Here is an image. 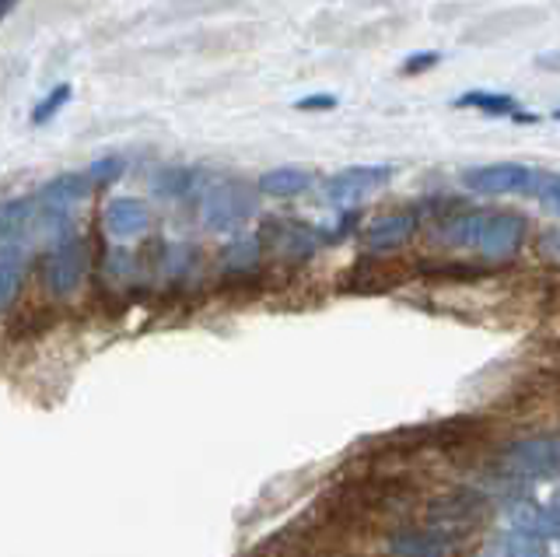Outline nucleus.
<instances>
[{
	"label": "nucleus",
	"mask_w": 560,
	"mask_h": 557,
	"mask_svg": "<svg viewBox=\"0 0 560 557\" xmlns=\"http://www.w3.org/2000/svg\"><path fill=\"white\" fill-rule=\"evenodd\" d=\"M539 253L550 259V264H560V229L547 232L539 239Z\"/></svg>",
	"instance_id": "nucleus-24"
},
{
	"label": "nucleus",
	"mask_w": 560,
	"mask_h": 557,
	"mask_svg": "<svg viewBox=\"0 0 560 557\" xmlns=\"http://www.w3.org/2000/svg\"><path fill=\"white\" fill-rule=\"evenodd\" d=\"M463 183L472 194L483 197H508V194H529L533 186V169H525L518 162H494L483 169H469Z\"/></svg>",
	"instance_id": "nucleus-4"
},
{
	"label": "nucleus",
	"mask_w": 560,
	"mask_h": 557,
	"mask_svg": "<svg viewBox=\"0 0 560 557\" xmlns=\"http://www.w3.org/2000/svg\"><path fill=\"white\" fill-rule=\"evenodd\" d=\"M84 246L78 239H67L63 246H57L43 264V285L57 294V299H63V294H74L81 277H84Z\"/></svg>",
	"instance_id": "nucleus-5"
},
{
	"label": "nucleus",
	"mask_w": 560,
	"mask_h": 557,
	"mask_svg": "<svg viewBox=\"0 0 560 557\" xmlns=\"http://www.w3.org/2000/svg\"><path fill=\"white\" fill-rule=\"evenodd\" d=\"M119 172H122V159H98L88 169V176H92V183H113L119 179Z\"/></svg>",
	"instance_id": "nucleus-21"
},
{
	"label": "nucleus",
	"mask_w": 560,
	"mask_h": 557,
	"mask_svg": "<svg viewBox=\"0 0 560 557\" xmlns=\"http://www.w3.org/2000/svg\"><path fill=\"white\" fill-rule=\"evenodd\" d=\"M18 4H22V0H0V22H4Z\"/></svg>",
	"instance_id": "nucleus-26"
},
{
	"label": "nucleus",
	"mask_w": 560,
	"mask_h": 557,
	"mask_svg": "<svg viewBox=\"0 0 560 557\" xmlns=\"http://www.w3.org/2000/svg\"><path fill=\"white\" fill-rule=\"evenodd\" d=\"M298 109L302 113H326V109H337V98L332 95H305V98H298Z\"/></svg>",
	"instance_id": "nucleus-23"
},
{
	"label": "nucleus",
	"mask_w": 560,
	"mask_h": 557,
	"mask_svg": "<svg viewBox=\"0 0 560 557\" xmlns=\"http://www.w3.org/2000/svg\"><path fill=\"white\" fill-rule=\"evenodd\" d=\"M22 259L18 253H0V312H8L18 299V291H22Z\"/></svg>",
	"instance_id": "nucleus-16"
},
{
	"label": "nucleus",
	"mask_w": 560,
	"mask_h": 557,
	"mask_svg": "<svg viewBox=\"0 0 560 557\" xmlns=\"http://www.w3.org/2000/svg\"><path fill=\"white\" fill-rule=\"evenodd\" d=\"M148 224H151V211L144 200L119 197V200H109V207H105V229H109L116 239L140 235Z\"/></svg>",
	"instance_id": "nucleus-8"
},
{
	"label": "nucleus",
	"mask_w": 560,
	"mask_h": 557,
	"mask_svg": "<svg viewBox=\"0 0 560 557\" xmlns=\"http://www.w3.org/2000/svg\"><path fill=\"white\" fill-rule=\"evenodd\" d=\"M200 218H203L207 229H214V232L238 229L242 221L253 218V200H249V194H245L238 183H221V186H214L203 197Z\"/></svg>",
	"instance_id": "nucleus-2"
},
{
	"label": "nucleus",
	"mask_w": 560,
	"mask_h": 557,
	"mask_svg": "<svg viewBox=\"0 0 560 557\" xmlns=\"http://www.w3.org/2000/svg\"><path fill=\"white\" fill-rule=\"evenodd\" d=\"M70 95H74V84H67V81H63V84H57V89H52V92L39 102V106L32 109V124H35V127H46L49 119L67 106Z\"/></svg>",
	"instance_id": "nucleus-18"
},
{
	"label": "nucleus",
	"mask_w": 560,
	"mask_h": 557,
	"mask_svg": "<svg viewBox=\"0 0 560 557\" xmlns=\"http://www.w3.org/2000/svg\"><path fill=\"white\" fill-rule=\"evenodd\" d=\"M525 239V221L518 214H501V211H487L483 224H480V235L472 242V250L483 253V256H512Z\"/></svg>",
	"instance_id": "nucleus-6"
},
{
	"label": "nucleus",
	"mask_w": 560,
	"mask_h": 557,
	"mask_svg": "<svg viewBox=\"0 0 560 557\" xmlns=\"http://www.w3.org/2000/svg\"><path fill=\"white\" fill-rule=\"evenodd\" d=\"M445 536L448 533H442V530H402L389 539V550L402 554V557H438V554L452 550Z\"/></svg>",
	"instance_id": "nucleus-9"
},
{
	"label": "nucleus",
	"mask_w": 560,
	"mask_h": 557,
	"mask_svg": "<svg viewBox=\"0 0 560 557\" xmlns=\"http://www.w3.org/2000/svg\"><path fill=\"white\" fill-rule=\"evenodd\" d=\"M536 67H542V71H560V54H542V57H536Z\"/></svg>",
	"instance_id": "nucleus-25"
},
{
	"label": "nucleus",
	"mask_w": 560,
	"mask_h": 557,
	"mask_svg": "<svg viewBox=\"0 0 560 557\" xmlns=\"http://www.w3.org/2000/svg\"><path fill=\"white\" fill-rule=\"evenodd\" d=\"M487 554H504V557H539L547 554L542 547V536H533L525 530H508V533H498L494 539L487 544Z\"/></svg>",
	"instance_id": "nucleus-13"
},
{
	"label": "nucleus",
	"mask_w": 560,
	"mask_h": 557,
	"mask_svg": "<svg viewBox=\"0 0 560 557\" xmlns=\"http://www.w3.org/2000/svg\"><path fill=\"white\" fill-rule=\"evenodd\" d=\"M256 186H259V194H267V197L291 200L298 194H305L312 186V176L302 169H273V172H262Z\"/></svg>",
	"instance_id": "nucleus-12"
},
{
	"label": "nucleus",
	"mask_w": 560,
	"mask_h": 557,
	"mask_svg": "<svg viewBox=\"0 0 560 557\" xmlns=\"http://www.w3.org/2000/svg\"><path fill=\"white\" fill-rule=\"evenodd\" d=\"M32 214H35V200L0 204V242H18L22 235H28Z\"/></svg>",
	"instance_id": "nucleus-14"
},
{
	"label": "nucleus",
	"mask_w": 560,
	"mask_h": 557,
	"mask_svg": "<svg viewBox=\"0 0 560 557\" xmlns=\"http://www.w3.org/2000/svg\"><path fill=\"white\" fill-rule=\"evenodd\" d=\"M438 60H442V57H438L434 49H431V54H413V57H407V63H402L399 71L407 78H413V74H424V71H431V67H438Z\"/></svg>",
	"instance_id": "nucleus-22"
},
{
	"label": "nucleus",
	"mask_w": 560,
	"mask_h": 557,
	"mask_svg": "<svg viewBox=\"0 0 560 557\" xmlns=\"http://www.w3.org/2000/svg\"><path fill=\"white\" fill-rule=\"evenodd\" d=\"M417 232V214L410 211H396V214H382L375 218L372 224H368V232H364V246L368 250H399V246H407V242L413 239Z\"/></svg>",
	"instance_id": "nucleus-7"
},
{
	"label": "nucleus",
	"mask_w": 560,
	"mask_h": 557,
	"mask_svg": "<svg viewBox=\"0 0 560 557\" xmlns=\"http://www.w3.org/2000/svg\"><path fill=\"white\" fill-rule=\"evenodd\" d=\"M92 176L88 172H63V176L57 179H49L43 189H39V200L46 207H70V204H78L84 200L88 194H92Z\"/></svg>",
	"instance_id": "nucleus-10"
},
{
	"label": "nucleus",
	"mask_w": 560,
	"mask_h": 557,
	"mask_svg": "<svg viewBox=\"0 0 560 557\" xmlns=\"http://www.w3.org/2000/svg\"><path fill=\"white\" fill-rule=\"evenodd\" d=\"M553 504H557V509H560V491H557V495H553Z\"/></svg>",
	"instance_id": "nucleus-27"
},
{
	"label": "nucleus",
	"mask_w": 560,
	"mask_h": 557,
	"mask_svg": "<svg viewBox=\"0 0 560 557\" xmlns=\"http://www.w3.org/2000/svg\"><path fill=\"white\" fill-rule=\"evenodd\" d=\"M529 194L536 200H542V207H547V211H553L560 218V176H557V172H533Z\"/></svg>",
	"instance_id": "nucleus-17"
},
{
	"label": "nucleus",
	"mask_w": 560,
	"mask_h": 557,
	"mask_svg": "<svg viewBox=\"0 0 560 557\" xmlns=\"http://www.w3.org/2000/svg\"><path fill=\"white\" fill-rule=\"evenodd\" d=\"M393 179V169L389 165H368V169H343L337 176H329L323 194L329 204L337 207H354L364 197H372L375 189H382L385 183Z\"/></svg>",
	"instance_id": "nucleus-3"
},
{
	"label": "nucleus",
	"mask_w": 560,
	"mask_h": 557,
	"mask_svg": "<svg viewBox=\"0 0 560 557\" xmlns=\"http://www.w3.org/2000/svg\"><path fill=\"white\" fill-rule=\"evenodd\" d=\"M192 183H197V176H192L189 169H168V172L158 176L154 189H158V194H165V197H183L192 189Z\"/></svg>",
	"instance_id": "nucleus-19"
},
{
	"label": "nucleus",
	"mask_w": 560,
	"mask_h": 557,
	"mask_svg": "<svg viewBox=\"0 0 560 557\" xmlns=\"http://www.w3.org/2000/svg\"><path fill=\"white\" fill-rule=\"evenodd\" d=\"M553 119H560V109H557V113H553Z\"/></svg>",
	"instance_id": "nucleus-28"
},
{
	"label": "nucleus",
	"mask_w": 560,
	"mask_h": 557,
	"mask_svg": "<svg viewBox=\"0 0 560 557\" xmlns=\"http://www.w3.org/2000/svg\"><path fill=\"white\" fill-rule=\"evenodd\" d=\"M224 256H228V259H224L228 267H232V270H242V267H253V264H256L259 246H256V242H238V246H232Z\"/></svg>",
	"instance_id": "nucleus-20"
},
{
	"label": "nucleus",
	"mask_w": 560,
	"mask_h": 557,
	"mask_svg": "<svg viewBox=\"0 0 560 557\" xmlns=\"http://www.w3.org/2000/svg\"><path fill=\"white\" fill-rule=\"evenodd\" d=\"M277 242H280V250H284L288 256H298V259L312 256V250L319 246V239H315V232L308 229V224H298V221L280 224Z\"/></svg>",
	"instance_id": "nucleus-15"
},
{
	"label": "nucleus",
	"mask_w": 560,
	"mask_h": 557,
	"mask_svg": "<svg viewBox=\"0 0 560 557\" xmlns=\"http://www.w3.org/2000/svg\"><path fill=\"white\" fill-rule=\"evenodd\" d=\"M455 106L480 109L483 116H512V119H518V124H533V119H536V116L518 109L515 95H504V92H466L459 102H455Z\"/></svg>",
	"instance_id": "nucleus-11"
},
{
	"label": "nucleus",
	"mask_w": 560,
	"mask_h": 557,
	"mask_svg": "<svg viewBox=\"0 0 560 557\" xmlns=\"http://www.w3.org/2000/svg\"><path fill=\"white\" fill-rule=\"evenodd\" d=\"M504 463L518 477H560V434H533L504 449Z\"/></svg>",
	"instance_id": "nucleus-1"
}]
</instances>
